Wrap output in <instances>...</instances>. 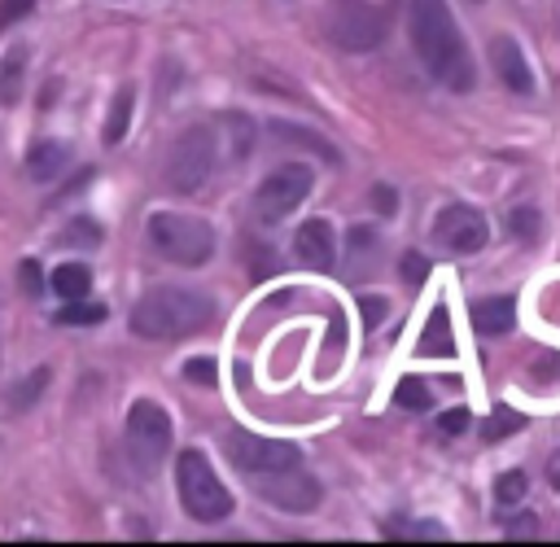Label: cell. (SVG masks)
Returning a JSON list of instances; mask_svg holds the SVG:
<instances>
[{"label":"cell","mask_w":560,"mask_h":547,"mask_svg":"<svg viewBox=\"0 0 560 547\" xmlns=\"http://www.w3.org/2000/svg\"><path fill=\"white\" fill-rule=\"evenodd\" d=\"M407 31H411V44H416L424 70L438 83H446L451 92H468L477 83L468 44H464L446 0H407Z\"/></svg>","instance_id":"1"},{"label":"cell","mask_w":560,"mask_h":547,"mask_svg":"<svg viewBox=\"0 0 560 547\" xmlns=\"http://www.w3.org/2000/svg\"><path fill=\"white\" fill-rule=\"evenodd\" d=\"M214 315V302L197 289H175V284H162V289H149L136 311H131V333L136 337H149V341H179L197 328H206Z\"/></svg>","instance_id":"2"},{"label":"cell","mask_w":560,"mask_h":547,"mask_svg":"<svg viewBox=\"0 0 560 547\" xmlns=\"http://www.w3.org/2000/svg\"><path fill=\"white\" fill-rule=\"evenodd\" d=\"M175 490H179L184 512L192 521H201V525H214V521H228L232 516V494L223 490L214 464L197 446L175 455Z\"/></svg>","instance_id":"3"},{"label":"cell","mask_w":560,"mask_h":547,"mask_svg":"<svg viewBox=\"0 0 560 547\" xmlns=\"http://www.w3.org/2000/svg\"><path fill=\"white\" fill-rule=\"evenodd\" d=\"M149 245L158 258L175 267H201L214 254V228L197 214H153L149 219Z\"/></svg>","instance_id":"4"},{"label":"cell","mask_w":560,"mask_h":547,"mask_svg":"<svg viewBox=\"0 0 560 547\" xmlns=\"http://www.w3.org/2000/svg\"><path fill=\"white\" fill-rule=\"evenodd\" d=\"M214 171V131L192 123L184 127L171 149H166V166H162V179L171 193H197Z\"/></svg>","instance_id":"5"},{"label":"cell","mask_w":560,"mask_h":547,"mask_svg":"<svg viewBox=\"0 0 560 547\" xmlns=\"http://www.w3.org/2000/svg\"><path fill=\"white\" fill-rule=\"evenodd\" d=\"M171 416H166V407H158L153 398H136L131 407H127V429H122V438H127V455L144 468V473H153L162 459H166V451H171Z\"/></svg>","instance_id":"6"},{"label":"cell","mask_w":560,"mask_h":547,"mask_svg":"<svg viewBox=\"0 0 560 547\" xmlns=\"http://www.w3.org/2000/svg\"><path fill=\"white\" fill-rule=\"evenodd\" d=\"M324 26L332 44L363 53L385 39V9H376L372 0H332L324 13Z\"/></svg>","instance_id":"7"},{"label":"cell","mask_w":560,"mask_h":547,"mask_svg":"<svg viewBox=\"0 0 560 547\" xmlns=\"http://www.w3.org/2000/svg\"><path fill=\"white\" fill-rule=\"evenodd\" d=\"M223 451L228 459L241 468V473H276V468H298L302 464V451L293 442H280V438H258V433H245V429H228L223 433Z\"/></svg>","instance_id":"8"},{"label":"cell","mask_w":560,"mask_h":547,"mask_svg":"<svg viewBox=\"0 0 560 547\" xmlns=\"http://www.w3.org/2000/svg\"><path fill=\"white\" fill-rule=\"evenodd\" d=\"M311 184H315L311 166H306V162H289V166L271 171V175L258 184V193H254V210H258L262 219H284L289 210H298V206L306 201Z\"/></svg>","instance_id":"9"},{"label":"cell","mask_w":560,"mask_h":547,"mask_svg":"<svg viewBox=\"0 0 560 547\" xmlns=\"http://www.w3.org/2000/svg\"><path fill=\"white\" fill-rule=\"evenodd\" d=\"M433 241H438L442 249H451V254H477V249H486V241H490V223H486V214H481L477 206L455 201V206H442V210H438V219H433Z\"/></svg>","instance_id":"10"},{"label":"cell","mask_w":560,"mask_h":547,"mask_svg":"<svg viewBox=\"0 0 560 547\" xmlns=\"http://www.w3.org/2000/svg\"><path fill=\"white\" fill-rule=\"evenodd\" d=\"M254 486H258V494H262L267 503L284 508V512H311V508H319V499H324L319 481L306 477L302 464H298V468H276V473H254Z\"/></svg>","instance_id":"11"},{"label":"cell","mask_w":560,"mask_h":547,"mask_svg":"<svg viewBox=\"0 0 560 547\" xmlns=\"http://www.w3.org/2000/svg\"><path fill=\"white\" fill-rule=\"evenodd\" d=\"M293 254H298L302 267H311V271H328L332 258H337L332 223H328V219H306V223L293 232Z\"/></svg>","instance_id":"12"},{"label":"cell","mask_w":560,"mask_h":547,"mask_svg":"<svg viewBox=\"0 0 560 547\" xmlns=\"http://www.w3.org/2000/svg\"><path fill=\"white\" fill-rule=\"evenodd\" d=\"M490 70L499 74L503 88H512L521 96L534 92V70H529V61H525V53H521V44L512 35H494L490 39Z\"/></svg>","instance_id":"13"},{"label":"cell","mask_w":560,"mask_h":547,"mask_svg":"<svg viewBox=\"0 0 560 547\" xmlns=\"http://www.w3.org/2000/svg\"><path fill=\"white\" fill-rule=\"evenodd\" d=\"M512 324H516V302L508 293H494V298H477L472 302V328L481 337H503Z\"/></svg>","instance_id":"14"},{"label":"cell","mask_w":560,"mask_h":547,"mask_svg":"<svg viewBox=\"0 0 560 547\" xmlns=\"http://www.w3.org/2000/svg\"><path fill=\"white\" fill-rule=\"evenodd\" d=\"M66 162H70V149H66L61 140H35V144L26 149V175H31L35 184H52V179L66 171Z\"/></svg>","instance_id":"15"},{"label":"cell","mask_w":560,"mask_h":547,"mask_svg":"<svg viewBox=\"0 0 560 547\" xmlns=\"http://www.w3.org/2000/svg\"><path fill=\"white\" fill-rule=\"evenodd\" d=\"M416 354H424V359L455 354V333H451V315H446V306H433V311H429L424 333H420V341H416Z\"/></svg>","instance_id":"16"},{"label":"cell","mask_w":560,"mask_h":547,"mask_svg":"<svg viewBox=\"0 0 560 547\" xmlns=\"http://www.w3.org/2000/svg\"><path fill=\"white\" fill-rule=\"evenodd\" d=\"M48 284L57 289L61 302H70V298H83V293L92 289V271H88L83 263H61V267L48 276Z\"/></svg>","instance_id":"17"},{"label":"cell","mask_w":560,"mask_h":547,"mask_svg":"<svg viewBox=\"0 0 560 547\" xmlns=\"http://www.w3.org/2000/svg\"><path fill=\"white\" fill-rule=\"evenodd\" d=\"M22 70H26V48H9L0 61V105H13L22 96Z\"/></svg>","instance_id":"18"},{"label":"cell","mask_w":560,"mask_h":547,"mask_svg":"<svg viewBox=\"0 0 560 547\" xmlns=\"http://www.w3.org/2000/svg\"><path fill=\"white\" fill-rule=\"evenodd\" d=\"M131 105H136L131 88H118L114 101H109V118H105V144H118V140L127 136V127H131Z\"/></svg>","instance_id":"19"},{"label":"cell","mask_w":560,"mask_h":547,"mask_svg":"<svg viewBox=\"0 0 560 547\" xmlns=\"http://www.w3.org/2000/svg\"><path fill=\"white\" fill-rule=\"evenodd\" d=\"M101 236H105V232H101V223H96V219L74 214V219L61 228V236H57V241H61V245H70V249H92Z\"/></svg>","instance_id":"20"},{"label":"cell","mask_w":560,"mask_h":547,"mask_svg":"<svg viewBox=\"0 0 560 547\" xmlns=\"http://www.w3.org/2000/svg\"><path fill=\"white\" fill-rule=\"evenodd\" d=\"M52 319H57V324H66V328H88V324H101V319H105V306H101V302L70 298Z\"/></svg>","instance_id":"21"},{"label":"cell","mask_w":560,"mask_h":547,"mask_svg":"<svg viewBox=\"0 0 560 547\" xmlns=\"http://www.w3.org/2000/svg\"><path fill=\"white\" fill-rule=\"evenodd\" d=\"M394 403H398V407H407V411H429V407H433V389H429V381L407 376V381H398Z\"/></svg>","instance_id":"22"},{"label":"cell","mask_w":560,"mask_h":547,"mask_svg":"<svg viewBox=\"0 0 560 547\" xmlns=\"http://www.w3.org/2000/svg\"><path fill=\"white\" fill-rule=\"evenodd\" d=\"M508 232L521 236L525 245H534L538 232H542V214H538L534 206H516V210H508Z\"/></svg>","instance_id":"23"},{"label":"cell","mask_w":560,"mask_h":547,"mask_svg":"<svg viewBox=\"0 0 560 547\" xmlns=\"http://www.w3.org/2000/svg\"><path fill=\"white\" fill-rule=\"evenodd\" d=\"M521 424H525V416H521V411H512V407H494V411H490V420H481V438H486V442H499V438L516 433Z\"/></svg>","instance_id":"24"},{"label":"cell","mask_w":560,"mask_h":547,"mask_svg":"<svg viewBox=\"0 0 560 547\" xmlns=\"http://www.w3.org/2000/svg\"><path fill=\"white\" fill-rule=\"evenodd\" d=\"M271 136H289V144H306V149H315L319 158H328V162H337V153L324 144V136H315V131H302V127H293V123H271Z\"/></svg>","instance_id":"25"},{"label":"cell","mask_w":560,"mask_h":547,"mask_svg":"<svg viewBox=\"0 0 560 547\" xmlns=\"http://www.w3.org/2000/svg\"><path fill=\"white\" fill-rule=\"evenodd\" d=\"M44 385H48V368H35L26 381H18V385L9 389V407H31V403L44 394Z\"/></svg>","instance_id":"26"},{"label":"cell","mask_w":560,"mask_h":547,"mask_svg":"<svg viewBox=\"0 0 560 547\" xmlns=\"http://www.w3.org/2000/svg\"><path fill=\"white\" fill-rule=\"evenodd\" d=\"M521 499H525V473H521V468L499 473V481H494V503H499V508H512V503H521Z\"/></svg>","instance_id":"27"},{"label":"cell","mask_w":560,"mask_h":547,"mask_svg":"<svg viewBox=\"0 0 560 547\" xmlns=\"http://www.w3.org/2000/svg\"><path fill=\"white\" fill-rule=\"evenodd\" d=\"M184 376H188L192 385H201V389H214V385H219V368H214V359H206V354H201V359H188V363H184Z\"/></svg>","instance_id":"28"},{"label":"cell","mask_w":560,"mask_h":547,"mask_svg":"<svg viewBox=\"0 0 560 547\" xmlns=\"http://www.w3.org/2000/svg\"><path fill=\"white\" fill-rule=\"evenodd\" d=\"M398 271H402L407 284H424V280H429V258L416 254V249H407V254L398 258Z\"/></svg>","instance_id":"29"},{"label":"cell","mask_w":560,"mask_h":547,"mask_svg":"<svg viewBox=\"0 0 560 547\" xmlns=\"http://www.w3.org/2000/svg\"><path fill=\"white\" fill-rule=\"evenodd\" d=\"M534 381H538V389H556V385H560V354H556V350H547V354L534 363Z\"/></svg>","instance_id":"30"},{"label":"cell","mask_w":560,"mask_h":547,"mask_svg":"<svg viewBox=\"0 0 560 547\" xmlns=\"http://www.w3.org/2000/svg\"><path fill=\"white\" fill-rule=\"evenodd\" d=\"M18 284H22L31 298H39V293H44V271H39V263H35V258H22V263H18Z\"/></svg>","instance_id":"31"},{"label":"cell","mask_w":560,"mask_h":547,"mask_svg":"<svg viewBox=\"0 0 560 547\" xmlns=\"http://www.w3.org/2000/svg\"><path fill=\"white\" fill-rule=\"evenodd\" d=\"M376 245H381V241H376V232H372V228H363V223H359V228H350V254H354V258L376 254Z\"/></svg>","instance_id":"32"},{"label":"cell","mask_w":560,"mask_h":547,"mask_svg":"<svg viewBox=\"0 0 560 547\" xmlns=\"http://www.w3.org/2000/svg\"><path fill=\"white\" fill-rule=\"evenodd\" d=\"M359 311H363V324H368V328H376V324L385 319L389 302H385L381 293H363V298H359Z\"/></svg>","instance_id":"33"},{"label":"cell","mask_w":560,"mask_h":547,"mask_svg":"<svg viewBox=\"0 0 560 547\" xmlns=\"http://www.w3.org/2000/svg\"><path fill=\"white\" fill-rule=\"evenodd\" d=\"M468 420H472V416H468V407H451V411H442V420H438V429L455 438V433H464V429H468Z\"/></svg>","instance_id":"34"},{"label":"cell","mask_w":560,"mask_h":547,"mask_svg":"<svg viewBox=\"0 0 560 547\" xmlns=\"http://www.w3.org/2000/svg\"><path fill=\"white\" fill-rule=\"evenodd\" d=\"M508 538H538V516H512L508 521Z\"/></svg>","instance_id":"35"},{"label":"cell","mask_w":560,"mask_h":547,"mask_svg":"<svg viewBox=\"0 0 560 547\" xmlns=\"http://www.w3.org/2000/svg\"><path fill=\"white\" fill-rule=\"evenodd\" d=\"M31 4H35V0H0V26H13L18 18H26Z\"/></svg>","instance_id":"36"},{"label":"cell","mask_w":560,"mask_h":547,"mask_svg":"<svg viewBox=\"0 0 560 547\" xmlns=\"http://www.w3.org/2000/svg\"><path fill=\"white\" fill-rule=\"evenodd\" d=\"M372 201H376V210H381V214H394V210H398V197H394V188H389V184H376V188H372Z\"/></svg>","instance_id":"37"},{"label":"cell","mask_w":560,"mask_h":547,"mask_svg":"<svg viewBox=\"0 0 560 547\" xmlns=\"http://www.w3.org/2000/svg\"><path fill=\"white\" fill-rule=\"evenodd\" d=\"M341 346H346V324H341V315H332V324H328V350L341 354Z\"/></svg>","instance_id":"38"},{"label":"cell","mask_w":560,"mask_h":547,"mask_svg":"<svg viewBox=\"0 0 560 547\" xmlns=\"http://www.w3.org/2000/svg\"><path fill=\"white\" fill-rule=\"evenodd\" d=\"M407 538H446V529H442V525H433V521H420L416 529H407Z\"/></svg>","instance_id":"39"},{"label":"cell","mask_w":560,"mask_h":547,"mask_svg":"<svg viewBox=\"0 0 560 547\" xmlns=\"http://www.w3.org/2000/svg\"><path fill=\"white\" fill-rule=\"evenodd\" d=\"M547 486H551V490H560V451H551V455H547Z\"/></svg>","instance_id":"40"},{"label":"cell","mask_w":560,"mask_h":547,"mask_svg":"<svg viewBox=\"0 0 560 547\" xmlns=\"http://www.w3.org/2000/svg\"><path fill=\"white\" fill-rule=\"evenodd\" d=\"M472 4H481V0H472Z\"/></svg>","instance_id":"41"}]
</instances>
